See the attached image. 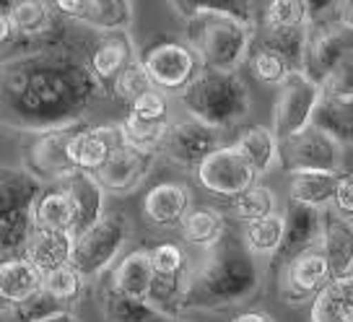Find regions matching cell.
Instances as JSON below:
<instances>
[{
  "instance_id": "6da1fadb",
  "label": "cell",
  "mask_w": 353,
  "mask_h": 322,
  "mask_svg": "<svg viewBox=\"0 0 353 322\" xmlns=\"http://www.w3.org/2000/svg\"><path fill=\"white\" fill-rule=\"evenodd\" d=\"M101 91L94 70L70 55L44 52L3 60V120L23 133L83 123Z\"/></svg>"
},
{
  "instance_id": "7a4b0ae2",
  "label": "cell",
  "mask_w": 353,
  "mask_h": 322,
  "mask_svg": "<svg viewBox=\"0 0 353 322\" xmlns=\"http://www.w3.org/2000/svg\"><path fill=\"white\" fill-rule=\"evenodd\" d=\"M203 252V260L190 268L185 310H223L257 291L263 273L242 232L226 229L219 242Z\"/></svg>"
},
{
  "instance_id": "3957f363",
  "label": "cell",
  "mask_w": 353,
  "mask_h": 322,
  "mask_svg": "<svg viewBox=\"0 0 353 322\" xmlns=\"http://www.w3.org/2000/svg\"><path fill=\"white\" fill-rule=\"evenodd\" d=\"M179 101L190 117L208 123L219 130L236 128L250 112V91L232 70L205 68L195 83L179 94Z\"/></svg>"
},
{
  "instance_id": "277c9868",
  "label": "cell",
  "mask_w": 353,
  "mask_h": 322,
  "mask_svg": "<svg viewBox=\"0 0 353 322\" xmlns=\"http://www.w3.org/2000/svg\"><path fill=\"white\" fill-rule=\"evenodd\" d=\"M252 21L229 13H203L185 21V39L195 47L203 66L213 70H232L242 66L252 50Z\"/></svg>"
},
{
  "instance_id": "5b68a950",
  "label": "cell",
  "mask_w": 353,
  "mask_h": 322,
  "mask_svg": "<svg viewBox=\"0 0 353 322\" xmlns=\"http://www.w3.org/2000/svg\"><path fill=\"white\" fill-rule=\"evenodd\" d=\"M44 182L23 167H3L0 172V252L3 260L23 257L34 232V203Z\"/></svg>"
},
{
  "instance_id": "8992f818",
  "label": "cell",
  "mask_w": 353,
  "mask_h": 322,
  "mask_svg": "<svg viewBox=\"0 0 353 322\" xmlns=\"http://www.w3.org/2000/svg\"><path fill=\"white\" fill-rule=\"evenodd\" d=\"M141 63L145 66L154 86L164 94H182L195 83V78L205 70L200 55L188 39L174 34H156L141 47Z\"/></svg>"
},
{
  "instance_id": "52a82bcc",
  "label": "cell",
  "mask_w": 353,
  "mask_h": 322,
  "mask_svg": "<svg viewBox=\"0 0 353 322\" xmlns=\"http://www.w3.org/2000/svg\"><path fill=\"white\" fill-rule=\"evenodd\" d=\"M81 125L83 123L57 128V130H44V133H29V141L23 143L21 151L23 169H29L44 185H55L68 174H73L76 164L70 156V145H73V138Z\"/></svg>"
},
{
  "instance_id": "ba28073f",
  "label": "cell",
  "mask_w": 353,
  "mask_h": 322,
  "mask_svg": "<svg viewBox=\"0 0 353 322\" xmlns=\"http://www.w3.org/2000/svg\"><path fill=\"white\" fill-rule=\"evenodd\" d=\"M322 97H325L322 83L312 81L304 70H294L278 86L276 107H273V130L278 138L286 141L309 128Z\"/></svg>"
},
{
  "instance_id": "9c48e42d",
  "label": "cell",
  "mask_w": 353,
  "mask_h": 322,
  "mask_svg": "<svg viewBox=\"0 0 353 322\" xmlns=\"http://www.w3.org/2000/svg\"><path fill=\"white\" fill-rule=\"evenodd\" d=\"M128 239V219L122 213H104L99 223L76 237L73 265L83 278L101 276L107 268H114V260L122 252Z\"/></svg>"
},
{
  "instance_id": "30bf717a",
  "label": "cell",
  "mask_w": 353,
  "mask_h": 322,
  "mask_svg": "<svg viewBox=\"0 0 353 322\" xmlns=\"http://www.w3.org/2000/svg\"><path fill=\"white\" fill-rule=\"evenodd\" d=\"M353 55V21L348 16L332 19V21L312 23L304 47V66L301 70L312 81L325 83L341 60Z\"/></svg>"
},
{
  "instance_id": "8fae6325",
  "label": "cell",
  "mask_w": 353,
  "mask_h": 322,
  "mask_svg": "<svg viewBox=\"0 0 353 322\" xmlns=\"http://www.w3.org/2000/svg\"><path fill=\"white\" fill-rule=\"evenodd\" d=\"M281 167L299 172H343V143H338L330 133L317 125H309L301 133L281 141Z\"/></svg>"
},
{
  "instance_id": "7c38bea8",
  "label": "cell",
  "mask_w": 353,
  "mask_h": 322,
  "mask_svg": "<svg viewBox=\"0 0 353 322\" xmlns=\"http://www.w3.org/2000/svg\"><path fill=\"white\" fill-rule=\"evenodd\" d=\"M200 188L219 195V198H236L244 190L257 185V172L242 156L234 143H223L195 169Z\"/></svg>"
},
{
  "instance_id": "4fadbf2b",
  "label": "cell",
  "mask_w": 353,
  "mask_h": 322,
  "mask_svg": "<svg viewBox=\"0 0 353 322\" xmlns=\"http://www.w3.org/2000/svg\"><path fill=\"white\" fill-rule=\"evenodd\" d=\"M221 145H223V130L208 123H200L188 114L185 120H176L169 125L161 151L179 167L198 169Z\"/></svg>"
},
{
  "instance_id": "5bb4252c",
  "label": "cell",
  "mask_w": 353,
  "mask_h": 322,
  "mask_svg": "<svg viewBox=\"0 0 353 322\" xmlns=\"http://www.w3.org/2000/svg\"><path fill=\"white\" fill-rule=\"evenodd\" d=\"M332 281V270L322 247H312L307 252L294 257L281 270V299L288 304H304L314 301L327 283Z\"/></svg>"
},
{
  "instance_id": "9a60e30c",
  "label": "cell",
  "mask_w": 353,
  "mask_h": 322,
  "mask_svg": "<svg viewBox=\"0 0 353 322\" xmlns=\"http://www.w3.org/2000/svg\"><path fill=\"white\" fill-rule=\"evenodd\" d=\"M125 145L120 123H104V125H88L83 123L78 128L73 145H70V156L73 164L81 172L97 174L112 156L117 154V148Z\"/></svg>"
},
{
  "instance_id": "2e32d148",
  "label": "cell",
  "mask_w": 353,
  "mask_h": 322,
  "mask_svg": "<svg viewBox=\"0 0 353 322\" xmlns=\"http://www.w3.org/2000/svg\"><path fill=\"white\" fill-rule=\"evenodd\" d=\"M322 239V211L312 208V205H301V203H291L286 211V237L283 245L273 257V270H283V268L307 252L312 247H320Z\"/></svg>"
},
{
  "instance_id": "e0dca14e",
  "label": "cell",
  "mask_w": 353,
  "mask_h": 322,
  "mask_svg": "<svg viewBox=\"0 0 353 322\" xmlns=\"http://www.w3.org/2000/svg\"><path fill=\"white\" fill-rule=\"evenodd\" d=\"M154 161H156L154 151H141V148H132V145L125 143L97 172V179L101 182V188L107 190V192H112V195H125V192L135 190L148 177Z\"/></svg>"
},
{
  "instance_id": "ac0fdd59",
  "label": "cell",
  "mask_w": 353,
  "mask_h": 322,
  "mask_svg": "<svg viewBox=\"0 0 353 322\" xmlns=\"http://www.w3.org/2000/svg\"><path fill=\"white\" fill-rule=\"evenodd\" d=\"M60 185L68 190L70 203H73V237H81L94 223L101 221L107 190L101 188L97 174H88V172H81V169L68 174L65 179H60Z\"/></svg>"
},
{
  "instance_id": "d6986e66",
  "label": "cell",
  "mask_w": 353,
  "mask_h": 322,
  "mask_svg": "<svg viewBox=\"0 0 353 322\" xmlns=\"http://www.w3.org/2000/svg\"><path fill=\"white\" fill-rule=\"evenodd\" d=\"M135 57H138L135 45H132L128 32L101 34V39L94 45L91 55H88V68L94 70V76L99 78L104 89H114V81Z\"/></svg>"
},
{
  "instance_id": "ffe728a7",
  "label": "cell",
  "mask_w": 353,
  "mask_h": 322,
  "mask_svg": "<svg viewBox=\"0 0 353 322\" xmlns=\"http://www.w3.org/2000/svg\"><path fill=\"white\" fill-rule=\"evenodd\" d=\"M320 247L330 263L332 278L353 273V221L335 208L322 211Z\"/></svg>"
},
{
  "instance_id": "44dd1931",
  "label": "cell",
  "mask_w": 353,
  "mask_h": 322,
  "mask_svg": "<svg viewBox=\"0 0 353 322\" xmlns=\"http://www.w3.org/2000/svg\"><path fill=\"white\" fill-rule=\"evenodd\" d=\"M190 211H192L190 190L179 182H161L148 190L143 198V216L148 219V223L161 229L179 226Z\"/></svg>"
},
{
  "instance_id": "7402d4cb",
  "label": "cell",
  "mask_w": 353,
  "mask_h": 322,
  "mask_svg": "<svg viewBox=\"0 0 353 322\" xmlns=\"http://www.w3.org/2000/svg\"><path fill=\"white\" fill-rule=\"evenodd\" d=\"M76 252V237L60 229H39L34 226L32 237L26 242L23 257L32 260L42 273H52L57 268L70 265Z\"/></svg>"
},
{
  "instance_id": "603a6c76",
  "label": "cell",
  "mask_w": 353,
  "mask_h": 322,
  "mask_svg": "<svg viewBox=\"0 0 353 322\" xmlns=\"http://www.w3.org/2000/svg\"><path fill=\"white\" fill-rule=\"evenodd\" d=\"M44 289V273L26 257H8L0 263V299L3 310L32 299Z\"/></svg>"
},
{
  "instance_id": "cb8c5ba5",
  "label": "cell",
  "mask_w": 353,
  "mask_h": 322,
  "mask_svg": "<svg viewBox=\"0 0 353 322\" xmlns=\"http://www.w3.org/2000/svg\"><path fill=\"white\" fill-rule=\"evenodd\" d=\"M154 286V260L151 250H132L125 257L117 260V265L112 268L110 289L120 291L125 296L135 299H148Z\"/></svg>"
},
{
  "instance_id": "d4e9b609",
  "label": "cell",
  "mask_w": 353,
  "mask_h": 322,
  "mask_svg": "<svg viewBox=\"0 0 353 322\" xmlns=\"http://www.w3.org/2000/svg\"><path fill=\"white\" fill-rule=\"evenodd\" d=\"M234 145L242 151V156L252 164L257 177L268 174L270 169L281 164V138L276 135L273 128L265 125H244Z\"/></svg>"
},
{
  "instance_id": "484cf974",
  "label": "cell",
  "mask_w": 353,
  "mask_h": 322,
  "mask_svg": "<svg viewBox=\"0 0 353 322\" xmlns=\"http://www.w3.org/2000/svg\"><path fill=\"white\" fill-rule=\"evenodd\" d=\"M309 322H353V273L332 278L314 296Z\"/></svg>"
},
{
  "instance_id": "4316f807",
  "label": "cell",
  "mask_w": 353,
  "mask_h": 322,
  "mask_svg": "<svg viewBox=\"0 0 353 322\" xmlns=\"http://www.w3.org/2000/svg\"><path fill=\"white\" fill-rule=\"evenodd\" d=\"M335 190H338V174L332 172H299V174H291L288 198L291 203L325 211V208H332Z\"/></svg>"
},
{
  "instance_id": "83f0119b",
  "label": "cell",
  "mask_w": 353,
  "mask_h": 322,
  "mask_svg": "<svg viewBox=\"0 0 353 322\" xmlns=\"http://www.w3.org/2000/svg\"><path fill=\"white\" fill-rule=\"evenodd\" d=\"M34 226L73 234V203L60 182L44 185L42 195L34 203Z\"/></svg>"
},
{
  "instance_id": "f1b7e54d",
  "label": "cell",
  "mask_w": 353,
  "mask_h": 322,
  "mask_svg": "<svg viewBox=\"0 0 353 322\" xmlns=\"http://www.w3.org/2000/svg\"><path fill=\"white\" fill-rule=\"evenodd\" d=\"M226 219L216 208H192L179 223V232L185 245L198 247V250H210L226 234Z\"/></svg>"
},
{
  "instance_id": "f546056e",
  "label": "cell",
  "mask_w": 353,
  "mask_h": 322,
  "mask_svg": "<svg viewBox=\"0 0 353 322\" xmlns=\"http://www.w3.org/2000/svg\"><path fill=\"white\" fill-rule=\"evenodd\" d=\"M104 317L107 322H174L169 314L156 310L148 299H135L125 296L120 291L107 289L104 291Z\"/></svg>"
},
{
  "instance_id": "4dcf8cb0",
  "label": "cell",
  "mask_w": 353,
  "mask_h": 322,
  "mask_svg": "<svg viewBox=\"0 0 353 322\" xmlns=\"http://www.w3.org/2000/svg\"><path fill=\"white\" fill-rule=\"evenodd\" d=\"M3 13H11L19 37H39L57 21L55 6L47 0H13L11 6H3Z\"/></svg>"
},
{
  "instance_id": "1f68e13d",
  "label": "cell",
  "mask_w": 353,
  "mask_h": 322,
  "mask_svg": "<svg viewBox=\"0 0 353 322\" xmlns=\"http://www.w3.org/2000/svg\"><path fill=\"white\" fill-rule=\"evenodd\" d=\"M312 125L330 133L338 143H353V97L338 99V97H322L320 107L314 112Z\"/></svg>"
},
{
  "instance_id": "d6a6232c",
  "label": "cell",
  "mask_w": 353,
  "mask_h": 322,
  "mask_svg": "<svg viewBox=\"0 0 353 322\" xmlns=\"http://www.w3.org/2000/svg\"><path fill=\"white\" fill-rule=\"evenodd\" d=\"M242 237L247 247L252 250V255L257 257H273L278 255V250L283 245V237H286V216L273 213L268 219L260 221H250L242 226Z\"/></svg>"
},
{
  "instance_id": "836d02e7",
  "label": "cell",
  "mask_w": 353,
  "mask_h": 322,
  "mask_svg": "<svg viewBox=\"0 0 353 322\" xmlns=\"http://www.w3.org/2000/svg\"><path fill=\"white\" fill-rule=\"evenodd\" d=\"M81 23L101 34L128 32L132 23V3L130 0H91Z\"/></svg>"
},
{
  "instance_id": "e575fe53",
  "label": "cell",
  "mask_w": 353,
  "mask_h": 322,
  "mask_svg": "<svg viewBox=\"0 0 353 322\" xmlns=\"http://www.w3.org/2000/svg\"><path fill=\"white\" fill-rule=\"evenodd\" d=\"M247 66L252 70V76L257 78L260 83H268V86H281V83L296 70L286 55H281L273 47L263 45L260 39H254L252 50H250V57H247Z\"/></svg>"
},
{
  "instance_id": "d590c367",
  "label": "cell",
  "mask_w": 353,
  "mask_h": 322,
  "mask_svg": "<svg viewBox=\"0 0 353 322\" xmlns=\"http://www.w3.org/2000/svg\"><path fill=\"white\" fill-rule=\"evenodd\" d=\"M169 125H172V120L161 123V120H141L135 114H128L120 123V128H122V138H125L128 145L159 154L164 148V138L169 133Z\"/></svg>"
},
{
  "instance_id": "8d00e7d4",
  "label": "cell",
  "mask_w": 353,
  "mask_h": 322,
  "mask_svg": "<svg viewBox=\"0 0 353 322\" xmlns=\"http://www.w3.org/2000/svg\"><path fill=\"white\" fill-rule=\"evenodd\" d=\"M229 205H232L234 219L242 223L260 221V219H268V216L278 213L276 192L270 188H265V185H252L250 190H244L242 195L229 200Z\"/></svg>"
},
{
  "instance_id": "74e56055",
  "label": "cell",
  "mask_w": 353,
  "mask_h": 322,
  "mask_svg": "<svg viewBox=\"0 0 353 322\" xmlns=\"http://www.w3.org/2000/svg\"><path fill=\"white\" fill-rule=\"evenodd\" d=\"M169 6L182 21H192L203 13H229L244 21H252L250 0H169Z\"/></svg>"
},
{
  "instance_id": "f35d334b",
  "label": "cell",
  "mask_w": 353,
  "mask_h": 322,
  "mask_svg": "<svg viewBox=\"0 0 353 322\" xmlns=\"http://www.w3.org/2000/svg\"><path fill=\"white\" fill-rule=\"evenodd\" d=\"M65 312H70L68 304H63V301L55 299L47 289H42L37 291L32 299L21 301L16 307H8L6 314H8L11 322H47L52 320V317H57V314H65Z\"/></svg>"
},
{
  "instance_id": "ab89813d",
  "label": "cell",
  "mask_w": 353,
  "mask_h": 322,
  "mask_svg": "<svg viewBox=\"0 0 353 322\" xmlns=\"http://www.w3.org/2000/svg\"><path fill=\"white\" fill-rule=\"evenodd\" d=\"M83 283H86V278H83V273H81L73 263L57 268L52 273H44V289L50 291L55 299L68 304V307H70L73 301H78L81 291H83Z\"/></svg>"
},
{
  "instance_id": "60d3db41",
  "label": "cell",
  "mask_w": 353,
  "mask_h": 322,
  "mask_svg": "<svg viewBox=\"0 0 353 322\" xmlns=\"http://www.w3.org/2000/svg\"><path fill=\"white\" fill-rule=\"evenodd\" d=\"M151 260H154V276L159 278H179L188 281L190 265L185 250L176 242H161L151 250Z\"/></svg>"
},
{
  "instance_id": "b9f144b4",
  "label": "cell",
  "mask_w": 353,
  "mask_h": 322,
  "mask_svg": "<svg viewBox=\"0 0 353 322\" xmlns=\"http://www.w3.org/2000/svg\"><path fill=\"white\" fill-rule=\"evenodd\" d=\"M151 89H156L154 81H151V76H148L145 66L141 63V57H135L130 66L120 73V78L114 81L112 94L120 97V99H125L128 104H132L138 97H143L145 91H151Z\"/></svg>"
},
{
  "instance_id": "7bdbcfd3",
  "label": "cell",
  "mask_w": 353,
  "mask_h": 322,
  "mask_svg": "<svg viewBox=\"0 0 353 322\" xmlns=\"http://www.w3.org/2000/svg\"><path fill=\"white\" fill-rule=\"evenodd\" d=\"M128 114H135L141 120H161V123H166L169 120V99H166L164 91L151 89L132 101Z\"/></svg>"
},
{
  "instance_id": "ee69618b",
  "label": "cell",
  "mask_w": 353,
  "mask_h": 322,
  "mask_svg": "<svg viewBox=\"0 0 353 322\" xmlns=\"http://www.w3.org/2000/svg\"><path fill=\"white\" fill-rule=\"evenodd\" d=\"M322 91H325V97H338V99L353 97V55L341 60V66L325 78Z\"/></svg>"
},
{
  "instance_id": "f6af8a7d",
  "label": "cell",
  "mask_w": 353,
  "mask_h": 322,
  "mask_svg": "<svg viewBox=\"0 0 353 322\" xmlns=\"http://www.w3.org/2000/svg\"><path fill=\"white\" fill-rule=\"evenodd\" d=\"M301 6L307 8L312 23H322L332 21V19H343L348 0H301Z\"/></svg>"
},
{
  "instance_id": "bcb514c9",
  "label": "cell",
  "mask_w": 353,
  "mask_h": 322,
  "mask_svg": "<svg viewBox=\"0 0 353 322\" xmlns=\"http://www.w3.org/2000/svg\"><path fill=\"white\" fill-rule=\"evenodd\" d=\"M332 208L353 221V169L338 172V190H335Z\"/></svg>"
},
{
  "instance_id": "7dc6e473",
  "label": "cell",
  "mask_w": 353,
  "mask_h": 322,
  "mask_svg": "<svg viewBox=\"0 0 353 322\" xmlns=\"http://www.w3.org/2000/svg\"><path fill=\"white\" fill-rule=\"evenodd\" d=\"M52 6H55L57 16L81 21V16L86 13V8L91 6V0H52Z\"/></svg>"
},
{
  "instance_id": "c3c4849f",
  "label": "cell",
  "mask_w": 353,
  "mask_h": 322,
  "mask_svg": "<svg viewBox=\"0 0 353 322\" xmlns=\"http://www.w3.org/2000/svg\"><path fill=\"white\" fill-rule=\"evenodd\" d=\"M229 322H273V317L268 314V312H242V314H236V317H232Z\"/></svg>"
},
{
  "instance_id": "681fc988",
  "label": "cell",
  "mask_w": 353,
  "mask_h": 322,
  "mask_svg": "<svg viewBox=\"0 0 353 322\" xmlns=\"http://www.w3.org/2000/svg\"><path fill=\"white\" fill-rule=\"evenodd\" d=\"M47 322H78V317L73 312H65V314H57V317H52V320H47Z\"/></svg>"
},
{
  "instance_id": "f907efd6",
  "label": "cell",
  "mask_w": 353,
  "mask_h": 322,
  "mask_svg": "<svg viewBox=\"0 0 353 322\" xmlns=\"http://www.w3.org/2000/svg\"><path fill=\"white\" fill-rule=\"evenodd\" d=\"M345 16H348V19L353 21V6H348V11H345Z\"/></svg>"
},
{
  "instance_id": "816d5d0a",
  "label": "cell",
  "mask_w": 353,
  "mask_h": 322,
  "mask_svg": "<svg viewBox=\"0 0 353 322\" xmlns=\"http://www.w3.org/2000/svg\"><path fill=\"white\" fill-rule=\"evenodd\" d=\"M348 6H353V0H348ZM348 6H345V11H348Z\"/></svg>"
}]
</instances>
